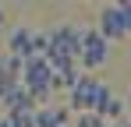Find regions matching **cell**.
Instances as JSON below:
<instances>
[{"instance_id": "cell-1", "label": "cell", "mask_w": 131, "mask_h": 127, "mask_svg": "<svg viewBox=\"0 0 131 127\" xmlns=\"http://www.w3.org/2000/svg\"><path fill=\"white\" fill-rule=\"evenodd\" d=\"M21 88L32 95L36 106L50 99V92H53V71H50L46 57H28L21 64Z\"/></svg>"}, {"instance_id": "cell-2", "label": "cell", "mask_w": 131, "mask_h": 127, "mask_svg": "<svg viewBox=\"0 0 131 127\" xmlns=\"http://www.w3.org/2000/svg\"><path fill=\"white\" fill-rule=\"evenodd\" d=\"M113 95H110V88L99 78H92V74H78V85L71 88V109L82 117V113H96L103 103H110Z\"/></svg>"}, {"instance_id": "cell-3", "label": "cell", "mask_w": 131, "mask_h": 127, "mask_svg": "<svg viewBox=\"0 0 131 127\" xmlns=\"http://www.w3.org/2000/svg\"><path fill=\"white\" fill-rule=\"evenodd\" d=\"M50 35V53L46 57H67V60H78V46H82V28L78 25H57Z\"/></svg>"}, {"instance_id": "cell-4", "label": "cell", "mask_w": 131, "mask_h": 127, "mask_svg": "<svg viewBox=\"0 0 131 127\" xmlns=\"http://www.w3.org/2000/svg\"><path fill=\"white\" fill-rule=\"evenodd\" d=\"M110 57L106 49V39L96 32V28H82V46H78V60L85 71H96V67H103Z\"/></svg>"}, {"instance_id": "cell-5", "label": "cell", "mask_w": 131, "mask_h": 127, "mask_svg": "<svg viewBox=\"0 0 131 127\" xmlns=\"http://www.w3.org/2000/svg\"><path fill=\"white\" fill-rule=\"evenodd\" d=\"M103 39H128V21H124V11H121V4H110V7H103L99 11V28H96Z\"/></svg>"}, {"instance_id": "cell-6", "label": "cell", "mask_w": 131, "mask_h": 127, "mask_svg": "<svg viewBox=\"0 0 131 127\" xmlns=\"http://www.w3.org/2000/svg\"><path fill=\"white\" fill-rule=\"evenodd\" d=\"M32 39H36V32H32V28H14V32H11V39H7L11 57L28 60V57H32Z\"/></svg>"}, {"instance_id": "cell-7", "label": "cell", "mask_w": 131, "mask_h": 127, "mask_svg": "<svg viewBox=\"0 0 131 127\" xmlns=\"http://www.w3.org/2000/svg\"><path fill=\"white\" fill-rule=\"evenodd\" d=\"M36 127H67V113L60 106H43L36 109Z\"/></svg>"}, {"instance_id": "cell-8", "label": "cell", "mask_w": 131, "mask_h": 127, "mask_svg": "<svg viewBox=\"0 0 131 127\" xmlns=\"http://www.w3.org/2000/svg\"><path fill=\"white\" fill-rule=\"evenodd\" d=\"M4 124L7 127H36V113H7Z\"/></svg>"}, {"instance_id": "cell-9", "label": "cell", "mask_w": 131, "mask_h": 127, "mask_svg": "<svg viewBox=\"0 0 131 127\" xmlns=\"http://www.w3.org/2000/svg\"><path fill=\"white\" fill-rule=\"evenodd\" d=\"M96 113H99L103 120H117V117L124 113V103H117V99H110V103H103L99 109H96Z\"/></svg>"}, {"instance_id": "cell-10", "label": "cell", "mask_w": 131, "mask_h": 127, "mask_svg": "<svg viewBox=\"0 0 131 127\" xmlns=\"http://www.w3.org/2000/svg\"><path fill=\"white\" fill-rule=\"evenodd\" d=\"M18 85H21V81H14V78H0V103H7V99L14 95Z\"/></svg>"}, {"instance_id": "cell-11", "label": "cell", "mask_w": 131, "mask_h": 127, "mask_svg": "<svg viewBox=\"0 0 131 127\" xmlns=\"http://www.w3.org/2000/svg\"><path fill=\"white\" fill-rule=\"evenodd\" d=\"M78 127H106V120H103L99 113H82V117H78Z\"/></svg>"}, {"instance_id": "cell-12", "label": "cell", "mask_w": 131, "mask_h": 127, "mask_svg": "<svg viewBox=\"0 0 131 127\" xmlns=\"http://www.w3.org/2000/svg\"><path fill=\"white\" fill-rule=\"evenodd\" d=\"M121 11H124V21H128V32H131V0H124V4H121Z\"/></svg>"}, {"instance_id": "cell-13", "label": "cell", "mask_w": 131, "mask_h": 127, "mask_svg": "<svg viewBox=\"0 0 131 127\" xmlns=\"http://www.w3.org/2000/svg\"><path fill=\"white\" fill-rule=\"evenodd\" d=\"M0 78H7V57H0Z\"/></svg>"}, {"instance_id": "cell-14", "label": "cell", "mask_w": 131, "mask_h": 127, "mask_svg": "<svg viewBox=\"0 0 131 127\" xmlns=\"http://www.w3.org/2000/svg\"><path fill=\"white\" fill-rule=\"evenodd\" d=\"M0 25H4V7H0Z\"/></svg>"}, {"instance_id": "cell-15", "label": "cell", "mask_w": 131, "mask_h": 127, "mask_svg": "<svg viewBox=\"0 0 131 127\" xmlns=\"http://www.w3.org/2000/svg\"><path fill=\"white\" fill-rule=\"evenodd\" d=\"M124 106H128V109H131V95H128V103H124Z\"/></svg>"}, {"instance_id": "cell-16", "label": "cell", "mask_w": 131, "mask_h": 127, "mask_svg": "<svg viewBox=\"0 0 131 127\" xmlns=\"http://www.w3.org/2000/svg\"><path fill=\"white\" fill-rule=\"evenodd\" d=\"M0 127H7V124H4V120H0Z\"/></svg>"}, {"instance_id": "cell-17", "label": "cell", "mask_w": 131, "mask_h": 127, "mask_svg": "<svg viewBox=\"0 0 131 127\" xmlns=\"http://www.w3.org/2000/svg\"><path fill=\"white\" fill-rule=\"evenodd\" d=\"M124 127H131V124H124Z\"/></svg>"}]
</instances>
